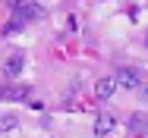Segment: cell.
<instances>
[{
	"label": "cell",
	"mask_w": 148,
	"mask_h": 138,
	"mask_svg": "<svg viewBox=\"0 0 148 138\" xmlns=\"http://www.w3.org/2000/svg\"><path fill=\"white\" fill-rule=\"evenodd\" d=\"M22 66H25V60H22V54H13L10 60H6V66H3V72H6V79H16V75L22 72Z\"/></svg>",
	"instance_id": "obj_5"
},
{
	"label": "cell",
	"mask_w": 148,
	"mask_h": 138,
	"mask_svg": "<svg viewBox=\"0 0 148 138\" xmlns=\"http://www.w3.org/2000/svg\"><path fill=\"white\" fill-rule=\"evenodd\" d=\"M114 82H117L120 88H126V91H136V88L142 85V72H139L136 66H120L117 75H114Z\"/></svg>",
	"instance_id": "obj_1"
},
{
	"label": "cell",
	"mask_w": 148,
	"mask_h": 138,
	"mask_svg": "<svg viewBox=\"0 0 148 138\" xmlns=\"http://www.w3.org/2000/svg\"><path fill=\"white\" fill-rule=\"evenodd\" d=\"M114 91H117V82H114L110 75H107V79H98V82H95V94H98L101 101H107Z\"/></svg>",
	"instance_id": "obj_4"
},
{
	"label": "cell",
	"mask_w": 148,
	"mask_h": 138,
	"mask_svg": "<svg viewBox=\"0 0 148 138\" xmlns=\"http://www.w3.org/2000/svg\"><path fill=\"white\" fill-rule=\"evenodd\" d=\"M13 10H16V19H19V22H29V19H38V16L44 13V10H41V6L35 3V0H25V3H19V6H13Z\"/></svg>",
	"instance_id": "obj_2"
},
{
	"label": "cell",
	"mask_w": 148,
	"mask_h": 138,
	"mask_svg": "<svg viewBox=\"0 0 148 138\" xmlns=\"http://www.w3.org/2000/svg\"><path fill=\"white\" fill-rule=\"evenodd\" d=\"M25 97H29V88H25V85L6 88V101H25Z\"/></svg>",
	"instance_id": "obj_7"
},
{
	"label": "cell",
	"mask_w": 148,
	"mask_h": 138,
	"mask_svg": "<svg viewBox=\"0 0 148 138\" xmlns=\"http://www.w3.org/2000/svg\"><path fill=\"white\" fill-rule=\"evenodd\" d=\"M129 129H132V132H145L148 129V116L145 113H136V116L129 119Z\"/></svg>",
	"instance_id": "obj_8"
},
{
	"label": "cell",
	"mask_w": 148,
	"mask_h": 138,
	"mask_svg": "<svg viewBox=\"0 0 148 138\" xmlns=\"http://www.w3.org/2000/svg\"><path fill=\"white\" fill-rule=\"evenodd\" d=\"M114 129H117V119H114L110 113H101V116L95 119V135H98V138H107Z\"/></svg>",
	"instance_id": "obj_3"
},
{
	"label": "cell",
	"mask_w": 148,
	"mask_h": 138,
	"mask_svg": "<svg viewBox=\"0 0 148 138\" xmlns=\"http://www.w3.org/2000/svg\"><path fill=\"white\" fill-rule=\"evenodd\" d=\"M16 129H19V116H13V113L0 116V132H16Z\"/></svg>",
	"instance_id": "obj_6"
},
{
	"label": "cell",
	"mask_w": 148,
	"mask_h": 138,
	"mask_svg": "<svg viewBox=\"0 0 148 138\" xmlns=\"http://www.w3.org/2000/svg\"><path fill=\"white\" fill-rule=\"evenodd\" d=\"M3 97H6V88H0V101H3Z\"/></svg>",
	"instance_id": "obj_10"
},
{
	"label": "cell",
	"mask_w": 148,
	"mask_h": 138,
	"mask_svg": "<svg viewBox=\"0 0 148 138\" xmlns=\"http://www.w3.org/2000/svg\"><path fill=\"white\" fill-rule=\"evenodd\" d=\"M136 91H139V101H142V104H148V82H142Z\"/></svg>",
	"instance_id": "obj_9"
},
{
	"label": "cell",
	"mask_w": 148,
	"mask_h": 138,
	"mask_svg": "<svg viewBox=\"0 0 148 138\" xmlns=\"http://www.w3.org/2000/svg\"><path fill=\"white\" fill-rule=\"evenodd\" d=\"M145 44H148V38H145Z\"/></svg>",
	"instance_id": "obj_11"
}]
</instances>
